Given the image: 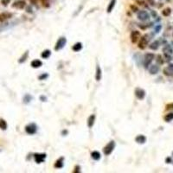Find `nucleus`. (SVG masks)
<instances>
[{"instance_id":"1","label":"nucleus","mask_w":173,"mask_h":173,"mask_svg":"<svg viewBox=\"0 0 173 173\" xmlns=\"http://www.w3.org/2000/svg\"><path fill=\"white\" fill-rule=\"evenodd\" d=\"M154 58H155V56L152 53H147V54L145 55V57H144V66H145V68H149V66L152 62Z\"/></svg>"},{"instance_id":"2","label":"nucleus","mask_w":173,"mask_h":173,"mask_svg":"<svg viewBox=\"0 0 173 173\" xmlns=\"http://www.w3.org/2000/svg\"><path fill=\"white\" fill-rule=\"evenodd\" d=\"M114 148H115V142L113 140V141L109 142V143L104 147V149H103L104 154H105L106 156L110 155V154L113 152V151L114 150Z\"/></svg>"},{"instance_id":"3","label":"nucleus","mask_w":173,"mask_h":173,"mask_svg":"<svg viewBox=\"0 0 173 173\" xmlns=\"http://www.w3.org/2000/svg\"><path fill=\"white\" fill-rule=\"evenodd\" d=\"M66 43H67V39L65 37H61L59 38L57 42L56 43V46H55V50L58 51V50H61V49L64 48V46L66 45Z\"/></svg>"},{"instance_id":"4","label":"nucleus","mask_w":173,"mask_h":173,"mask_svg":"<svg viewBox=\"0 0 173 173\" xmlns=\"http://www.w3.org/2000/svg\"><path fill=\"white\" fill-rule=\"evenodd\" d=\"M147 36H144L142 37H140V39L138 40V47L139 50H145L146 48L147 44H148V39H147Z\"/></svg>"},{"instance_id":"5","label":"nucleus","mask_w":173,"mask_h":173,"mask_svg":"<svg viewBox=\"0 0 173 173\" xmlns=\"http://www.w3.org/2000/svg\"><path fill=\"white\" fill-rule=\"evenodd\" d=\"M36 131H37V126L34 123L29 124L28 125L25 126V132L30 135H33L36 132Z\"/></svg>"},{"instance_id":"6","label":"nucleus","mask_w":173,"mask_h":173,"mask_svg":"<svg viewBox=\"0 0 173 173\" xmlns=\"http://www.w3.org/2000/svg\"><path fill=\"white\" fill-rule=\"evenodd\" d=\"M130 38H131V42L132 43H136L138 42V40L140 39V32L138 31V30H133L132 31V33L130 35Z\"/></svg>"},{"instance_id":"7","label":"nucleus","mask_w":173,"mask_h":173,"mask_svg":"<svg viewBox=\"0 0 173 173\" xmlns=\"http://www.w3.org/2000/svg\"><path fill=\"white\" fill-rule=\"evenodd\" d=\"M137 17L140 21H145V20H148L149 17H150V15L147 13V11L145 10H140V11L138 12Z\"/></svg>"},{"instance_id":"8","label":"nucleus","mask_w":173,"mask_h":173,"mask_svg":"<svg viewBox=\"0 0 173 173\" xmlns=\"http://www.w3.org/2000/svg\"><path fill=\"white\" fill-rule=\"evenodd\" d=\"M135 95L138 100H144L145 97V91L144 89L138 87L135 89Z\"/></svg>"},{"instance_id":"9","label":"nucleus","mask_w":173,"mask_h":173,"mask_svg":"<svg viewBox=\"0 0 173 173\" xmlns=\"http://www.w3.org/2000/svg\"><path fill=\"white\" fill-rule=\"evenodd\" d=\"M34 158H35V161H36V163L41 164V163H43V162L45 160V158H46V154L45 153H36L34 155Z\"/></svg>"},{"instance_id":"10","label":"nucleus","mask_w":173,"mask_h":173,"mask_svg":"<svg viewBox=\"0 0 173 173\" xmlns=\"http://www.w3.org/2000/svg\"><path fill=\"white\" fill-rule=\"evenodd\" d=\"M25 5H26V3H25V1H23V0H18V1L15 2V3L12 4V7L13 8H17V9H23L25 7Z\"/></svg>"},{"instance_id":"11","label":"nucleus","mask_w":173,"mask_h":173,"mask_svg":"<svg viewBox=\"0 0 173 173\" xmlns=\"http://www.w3.org/2000/svg\"><path fill=\"white\" fill-rule=\"evenodd\" d=\"M159 71V68L157 64H154V65H151L150 68H149V73L151 74H156L158 73Z\"/></svg>"},{"instance_id":"12","label":"nucleus","mask_w":173,"mask_h":173,"mask_svg":"<svg viewBox=\"0 0 173 173\" xmlns=\"http://www.w3.org/2000/svg\"><path fill=\"white\" fill-rule=\"evenodd\" d=\"M11 14L8 13V12H3V13L0 14V22H4L5 20L11 17Z\"/></svg>"},{"instance_id":"13","label":"nucleus","mask_w":173,"mask_h":173,"mask_svg":"<svg viewBox=\"0 0 173 173\" xmlns=\"http://www.w3.org/2000/svg\"><path fill=\"white\" fill-rule=\"evenodd\" d=\"M30 65H31L32 68H40V67H41L42 65H43V62H42V61H40V60L36 59V60H33V61H31Z\"/></svg>"},{"instance_id":"14","label":"nucleus","mask_w":173,"mask_h":173,"mask_svg":"<svg viewBox=\"0 0 173 173\" xmlns=\"http://www.w3.org/2000/svg\"><path fill=\"white\" fill-rule=\"evenodd\" d=\"M94 121H95V115L94 114H92V115L89 116L88 119H87V126L89 128H92V126L94 125Z\"/></svg>"},{"instance_id":"15","label":"nucleus","mask_w":173,"mask_h":173,"mask_svg":"<svg viewBox=\"0 0 173 173\" xmlns=\"http://www.w3.org/2000/svg\"><path fill=\"white\" fill-rule=\"evenodd\" d=\"M135 141L137 142L138 144H145V141H146V138H145V136L140 134V135H138L137 137H136Z\"/></svg>"},{"instance_id":"16","label":"nucleus","mask_w":173,"mask_h":173,"mask_svg":"<svg viewBox=\"0 0 173 173\" xmlns=\"http://www.w3.org/2000/svg\"><path fill=\"white\" fill-rule=\"evenodd\" d=\"M101 76H102V74H101V67L98 65V66L96 67V74H95L96 81H101Z\"/></svg>"},{"instance_id":"17","label":"nucleus","mask_w":173,"mask_h":173,"mask_svg":"<svg viewBox=\"0 0 173 173\" xmlns=\"http://www.w3.org/2000/svg\"><path fill=\"white\" fill-rule=\"evenodd\" d=\"M81 49H82V43H76L75 44L73 45V47H72L73 51H74V52L80 51V50H81Z\"/></svg>"},{"instance_id":"18","label":"nucleus","mask_w":173,"mask_h":173,"mask_svg":"<svg viewBox=\"0 0 173 173\" xmlns=\"http://www.w3.org/2000/svg\"><path fill=\"white\" fill-rule=\"evenodd\" d=\"M115 3H116V0H111L110 1V3H109V4H108V7H107V11L108 12V13H110V12L114 10V6H115Z\"/></svg>"},{"instance_id":"19","label":"nucleus","mask_w":173,"mask_h":173,"mask_svg":"<svg viewBox=\"0 0 173 173\" xmlns=\"http://www.w3.org/2000/svg\"><path fill=\"white\" fill-rule=\"evenodd\" d=\"M55 167L56 168H62L63 167V158H60L55 163Z\"/></svg>"},{"instance_id":"20","label":"nucleus","mask_w":173,"mask_h":173,"mask_svg":"<svg viewBox=\"0 0 173 173\" xmlns=\"http://www.w3.org/2000/svg\"><path fill=\"white\" fill-rule=\"evenodd\" d=\"M50 55H51V51L49 50H44V51L42 52L41 56L43 58V59H48V58L50 56Z\"/></svg>"},{"instance_id":"21","label":"nucleus","mask_w":173,"mask_h":173,"mask_svg":"<svg viewBox=\"0 0 173 173\" xmlns=\"http://www.w3.org/2000/svg\"><path fill=\"white\" fill-rule=\"evenodd\" d=\"M91 157H92V158H94V160H99L100 158H101V153H100L99 152H97V151H94V152H93L92 153H91Z\"/></svg>"},{"instance_id":"22","label":"nucleus","mask_w":173,"mask_h":173,"mask_svg":"<svg viewBox=\"0 0 173 173\" xmlns=\"http://www.w3.org/2000/svg\"><path fill=\"white\" fill-rule=\"evenodd\" d=\"M163 52L164 53H166V54L172 55V52H173V50H172V47H171L170 45H165V46L164 47V49H163Z\"/></svg>"},{"instance_id":"23","label":"nucleus","mask_w":173,"mask_h":173,"mask_svg":"<svg viewBox=\"0 0 173 173\" xmlns=\"http://www.w3.org/2000/svg\"><path fill=\"white\" fill-rule=\"evenodd\" d=\"M150 49L151 50H157L158 49V47H159V42L158 41H155L153 42V43H152V44L150 45Z\"/></svg>"},{"instance_id":"24","label":"nucleus","mask_w":173,"mask_h":173,"mask_svg":"<svg viewBox=\"0 0 173 173\" xmlns=\"http://www.w3.org/2000/svg\"><path fill=\"white\" fill-rule=\"evenodd\" d=\"M164 119L166 122H170L173 120V113H170V114H167L164 117Z\"/></svg>"},{"instance_id":"25","label":"nucleus","mask_w":173,"mask_h":173,"mask_svg":"<svg viewBox=\"0 0 173 173\" xmlns=\"http://www.w3.org/2000/svg\"><path fill=\"white\" fill-rule=\"evenodd\" d=\"M28 56H29V51H26V52L24 53V54L23 55V56H22V57L20 58L19 60H18V62H19V63L24 62V61H26L27 58H28Z\"/></svg>"},{"instance_id":"26","label":"nucleus","mask_w":173,"mask_h":173,"mask_svg":"<svg viewBox=\"0 0 173 173\" xmlns=\"http://www.w3.org/2000/svg\"><path fill=\"white\" fill-rule=\"evenodd\" d=\"M0 129H2V130H6L7 129V123L3 119H0Z\"/></svg>"},{"instance_id":"27","label":"nucleus","mask_w":173,"mask_h":173,"mask_svg":"<svg viewBox=\"0 0 173 173\" xmlns=\"http://www.w3.org/2000/svg\"><path fill=\"white\" fill-rule=\"evenodd\" d=\"M164 74H165L166 76H172L173 75V71L171 70L169 68H165V69L163 70Z\"/></svg>"},{"instance_id":"28","label":"nucleus","mask_w":173,"mask_h":173,"mask_svg":"<svg viewBox=\"0 0 173 173\" xmlns=\"http://www.w3.org/2000/svg\"><path fill=\"white\" fill-rule=\"evenodd\" d=\"M171 12H172V10H171L170 8H165V10H163L162 14H163V16H165V17H168V16L171 15Z\"/></svg>"},{"instance_id":"29","label":"nucleus","mask_w":173,"mask_h":173,"mask_svg":"<svg viewBox=\"0 0 173 173\" xmlns=\"http://www.w3.org/2000/svg\"><path fill=\"white\" fill-rule=\"evenodd\" d=\"M156 61H157V63H158V64H159V65L163 64V63H164V59H163V57H162L161 55H158V56H157Z\"/></svg>"},{"instance_id":"30","label":"nucleus","mask_w":173,"mask_h":173,"mask_svg":"<svg viewBox=\"0 0 173 173\" xmlns=\"http://www.w3.org/2000/svg\"><path fill=\"white\" fill-rule=\"evenodd\" d=\"M42 5L45 8H48L50 7V0H41Z\"/></svg>"},{"instance_id":"31","label":"nucleus","mask_w":173,"mask_h":173,"mask_svg":"<svg viewBox=\"0 0 173 173\" xmlns=\"http://www.w3.org/2000/svg\"><path fill=\"white\" fill-rule=\"evenodd\" d=\"M164 56H165V59H166L167 61H170L172 60V56H171L170 54H166V53H164Z\"/></svg>"},{"instance_id":"32","label":"nucleus","mask_w":173,"mask_h":173,"mask_svg":"<svg viewBox=\"0 0 173 173\" xmlns=\"http://www.w3.org/2000/svg\"><path fill=\"white\" fill-rule=\"evenodd\" d=\"M130 8L132 9V11H133V12H137L138 10V7L136 6V5H133V4H132V5H131V6H130Z\"/></svg>"},{"instance_id":"33","label":"nucleus","mask_w":173,"mask_h":173,"mask_svg":"<svg viewBox=\"0 0 173 173\" xmlns=\"http://www.w3.org/2000/svg\"><path fill=\"white\" fill-rule=\"evenodd\" d=\"M136 3H137L138 5H140V6H145V3L143 0H136Z\"/></svg>"},{"instance_id":"34","label":"nucleus","mask_w":173,"mask_h":173,"mask_svg":"<svg viewBox=\"0 0 173 173\" xmlns=\"http://www.w3.org/2000/svg\"><path fill=\"white\" fill-rule=\"evenodd\" d=\"M1 3L3 6H7V5L9 4V3H10V0H2Z\"/></svg>"},{"instance_id":"35","label":"nucleus","mask_w":173,"mask_h":173,"mask_svg":"<svg viewBox=\"0 0 173 173\" xmlns=\"http://www.w3.org/2000/svg\"><path fill=\"white\" fill-rule=\"evenodd\" d=\"M166 110H173V103H170L166 106Z\"/></svg>"},{"instance_id":"36","label":"nucleus","mask_w":173,"mask_h":173,"mask_svg":"<svg viewBox=\"0 0 173 173\" xmlns=\"http://www.w3.org/2000/svg\"><path fill=\"white\" fill-rule=\"evenodd\" d=\"M48 77V74H42V75L39 76V80H44Z\"/></svg>"},{"instance_id":"37","label":"nucleus","mask_w":173,"mask_h":173,"mask_svg":"<svg viewBox=\"0 0 173 173\" xmlns=\"http://www.w3.org/2000/svg\"><path fill=\"white\" fill-rule=\"evenodd\" d=\"M146 1H147V3H149V4L152 5V6L155 5V2H154V0H146Z\"/></svg>"},{"instance_id":"38","label":"nucleus","mask_w":173,"mask_h":173,"mask_svg":"<svg viewBox=\"0 0 173 173\" xmlns=\"http://www.w3.org/2000/svg\"><path fill=\"white\" fill-rule=\"evenodd\" d=\"M80 169H81V167L78 166V165H76V166L74 167V173L80 172H81V171H80Z\"/></svg>"},{"instance_id":"39","label":"nucleus","mask_w":173,"mask_h":173,"mask_svg":"<svg viewBox=\"0 0 173 173\" xmlns=\"http://www.w3.org/2000/svg\"><path fill=\"white\" fill-rule=\"evenodd\" d=\"M168 68H170L172 71H173V64H170V65H169V66H168Z\"/></svg>"},{"instance_id":"40","label":"nucleus","mask_w":173,"mask_h":173,"mask_svg":"<svg viewBox=\"0 0 173 173\" xmlns=\"http://www.w3.org/2000/svg\"><path fill=\"white\" fill-rule=\"evenodd\" d=\"M160 29H161V26L159 25V26H158V28H156V32H159V30H160Z\"/></svg>"},{"instance_id":"41","label":"nucleus","mask_w":173,"mask_h":173,"mask_svg":"<svg viewBox=\"0 0 173 173\" xmlns=\"http://www.w3.org/2000/svg\"><path fill=\"white\" fill-rule=\"evenodd\" d=\"M30 1L32 2V3H33V4H35V3H36V0H30Z\"/></svg>"}]
</instances>
